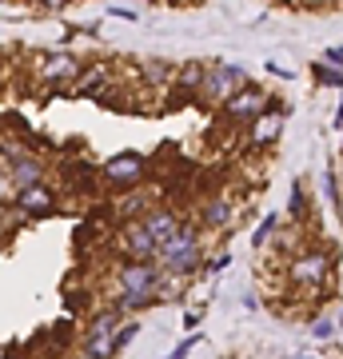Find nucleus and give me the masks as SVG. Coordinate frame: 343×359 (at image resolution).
Masks as SVG:
<instances>
[{
    "label": "nucleus",
    "instance_id": "nucleus-30",
    "mask_svg": "<svg viewBox=\"0 0 343 359\" xmlns=\"http://www.w3.org/2000/svg\"><path fill=\"white\" fill-rule=\"evenodd\" d=\"M300 359H307V355H300Z\"/></svg>",
    "mask_w": 343,
    "mask_h": 359
},
{
    "label": "nucleus",
    "instance_id": "nucleus-6",
    "mask_svg": "<svg viewBox=\"0 0 343 359\" xmlns=\"http://www.w3.org/2000/svg\"><path fill=\"white\" fill-rule=\"evenodd\" d=\"M13 208L16 212H25V216H52L56 208H60V196H56V188H52L48 180L44 184H28V188H16L13 192Z\"/></svg>",
    "mask_w": 343,
    "mask_h": 359
},
{
    "label": "nucleus",
    "instance_id": "nucleus-14",
    "mask_svg": "<svg viewBox=\"0 0 343 359\" xmlns=\"http://www.w3.org/2000/svg\"><path fill=\"white\" fill-rule=\"evenodd\" d=\"M128 323V311H120L116 304H108V308H100V311H92V320H88V327H84V335H96V339H112L120 327Z\"/></svg>",
    "mask_w": 343,
    "mask_h": 359
},
{
    "label": "nucleus",
    "instance_id": "nucleus-15",
    "mask_svg": "<svg viewBox=\"0 0 343 359\" xmlns=\"http://www.w3.org/2000/svg\"><path fill=\"white\" fill-rule=\"evenodd\" d=\"M176 68L172 60H144L140 65V84H148V88H172L176 84Z\"/></svg>",
    "mask_w": 343,
    "mask_h": 359
},
{
    "label": "nucleus",
    "instance_id": "nucleus-8",
    "mask_svg": "<svg viewBox=\"0 0 343 359\" xmlns=\"http://www.w3.org/2000/svg\"><path fill=\"white\" fill-rule=\"evenodd\" d=\"M80 72H84V60L72 56V52H52V56H40V65H36L40 84H72Z\"/></svg>",
    "mask_w": 343,
    "mask_h": 359
},
{
    "label": "nucleus",
    "instance_id": "nucleus-25",
    "mask_svg": "<svg viewBox=\"0 0 343 359\" xmlns=\"http://www.w3.org/2000/svg\"><path fill=\"white\" fill-rule=\"evenodd\" d=\"M328 65H339V68H343V44H339V48H331V52H328Z\"/></svg>",
    "mask_w": 343,
    "mask_h": 359
},
{
    "label": "nucleus",
    "instance_id": "nucleus-24",
    "mask_svg": "<svg viewBox=\"0 0 343 359\" xmlns=\"http://www.w3.org/2000/svg\"><path fill=\"white\" fill-rule=\"evenodd\" d=\"M228 264H231V256H228V252H220V256L212 259V271H220V268H228Z\"/></svg>",
    "mask_w": 343,
    "mask_h": 359
},
{
    "label": "nucleus",
    "instance_id": "nucleus-26",
    "mask_svg": "<svg viewBox=\"0 0 343 359\" xmlns=\"http://www.w3.org/2000/svg\"><path fill=\"white\" fill-rule=\"evenodd\" d=\"M40 4H44V8H64L68 0H40Z\"/></svg>",
    "mask_w": 343,
    "mask_h": 359
},
{
    "label": "nucleus",
    "instance_id": "nucleus-11",
    "mask_svg": "<svg viewBox=\"0 0 343 359\" xmlns=\"http://www.w3.org/2000/svg\"><path fill=\"white\" fill-rule=\"evenodd\" d=\"M144 231H148V236H152L156 244H168V240H172V236H180V228H184V224H188V219L180 216L176 208H168V204H156V208H148V212H144Z\"/></svg>",
    "mask_w": 343,
    "mask_h": 359
},
{
    "label": "nucleus",
    "instance_id": "nucleus-5",
    "mask_svg": "<svg viewBox=\"0 0 343 359\" xmlns=\"http://www.w3.org/2000/svg\"><path fill=\"white\" fill-rule=\"evenodd\" d=\"M144 172H148V156L144 152H120V156H108L100 164V180L112 192H132Z\"/></svg>",
    "mask_w": 343,
    "mask_h": 359
},
{
    "label": "nucleus",
    "instance_id": "nucleus-29",
    "mask_svg": "<svg viewBox=\"0 0 343 359\" xmlns=\"http://www.w3.org/2000/svg\"><path fill=\"white\" fill-rule=\"evenodd\" d=\"M292 4H300V0H292Z\"/></svg>",
    "mask_w": 343,
    "mask_h": 359
},
{
    "label": "nucleus",
    "instance_id": "nucleus-20",
    "mask_svg": "<svg viewBox=\"0 0 343 359\" xmlns=\"http://www.w3.org/2000/svg\"><path fill=\"white\" fill-rule=\"evenodd\" d=\"M276 231H280V216H267L264 224H260V228L252 231V248L260 252L264 244H271V240H276Z\"/></svg>",
    "mask_w": 343,
    "mask_h": 359
},
{
    "label": "nucleus",
    "instance_id": "nucleus-16",
    "mask_svg": "<svg viewBox=\"0 0 343 359\" xmlns=\"http://www.w3.org/2000/svg\"><path fill=\"white\" fill-rule=\"evenodd\" d=\"M104 80H108V65H84V72L68 84V92L72 96H92V92H104L100 88Z\"/></svg>",
    "mask_w": 343,
    "mask_h": 359
},
{
    "label": "nucleus",
    "instance_id": "nucleus-2",
    "mask_svg": "<svg viewBox=\"0 0 343 359\" xmlns=\"http://www.w3.org/2000/svg\"><path fill=\"white\" fill-rule=\"evenodd\" d=\"M116 308L120 311H144L156 304V287H160V268L156 264H140V259H124L116 268Z\"/></svg>",
    "mask_w": 343,
    "mask_h": 359
},
{
    "label": "nucleus",
    "instance_id": "nucleus-3",
    "mask_svg": "<svg viewBox=\"0 0 343 359\" xmlns=\"http://www.w3.org/2000/svg\"><path fill=\"white\" fill-rule=\"evenodd\" d=\"M243 88H248V72H243L240 65H231V60H212V65H208V76H203L200 100L224 108V104Z\"/></svg>",
    "mask_w": 343,
    "mask_h": 359
},
{
    "label": "nucleus",
    "instance_id": "nucleus-31",
    "mask_svg": "<svg viewBox=\"0 0 343 359\" xmlns=\"http://www.w3.org/2000/svg\"><path fill=\"white\" fill-rule=\"evenodd\" d=\"M0 4H4V0H0Z\"/></svg>",
    "mask_w": 343,
    "mask_h": 359
},
{
    "label": "nucleus",
    "instance_id": "nucleus-28",
    "mask_svg": "<svg viewBox=\"0 0 343 359\" xmlns=\"http://www.w3.org/2000/svg\"><path fill=\"white\" fill-rule=\"evenodd\" d=\"M0 68H4V60H0Z\"/></svg>",
    "mask_w": 343,
    "mask_h": 359
},
{
    "label": "nucleus",
    "instance_id": "nucleus-22",
    "mask_svg": "<svg viewBox=\"0 0 343 359\" xmlns=\"http://www.w3.org/2000/svg\"><path fill=\"white\" fill-rule=\"evenodd\" d=\"M335 332H339V323L331 320V316H319V320H311V335H316V339H335Z\"/></svg>",
    "mask_w": 343,
    "mask_h": 359
},
{
    "label": "nucleus",
    "instance_id": "nucleus-10",
    "mask_svg": "<svg viewBox=\"0 0 343 359\" xmlns=\"http://www.w3.org/2000/svg\"><path fill=\"white\" fill-rule=\"evenodd\" d=\"M283 120H288V108L283 104H271L267 112H260L248 124V140L255 144V148H271V144L283 136Z\"/></svg>",
    "mask_w": 343,
    "mask_h": 359
},
{
    "label": "nucleus",
    "instance_id": "nucleus-12",
    "mask_svg": "<svg viewBox=\"0 0 343 359\" xmlns=\"http://www.w3.org/2000/svg\"><path fill=\"white\" fill-rule=\"evenodd\" d=\"M120 244H124V252H128V259H140V264H156V240L144 231V224L140 219H132V224H124L120 228Z\"/></svg>",
    "mask_w": 343,
    "mask_h": 359
},
{
    "label": "nucleus",
    "instance_id": "nucleus-27",
    "mask_svg": "<svg viewBox=\"0 0 343 359\" xmlns=\"http://www.w3.org/2000/svg\"><path fill=\"white\" fill-rule=\"evenodd\" d=\"M339 184H343V168H339Z\"/></svg>",
    "mask_w": 343,
    "mask_h": 359
},
{
    "label": "nucleus",
    "instance_id": "nucleus-1",
    "mask_svg": "<svg viewBox=\"0 0 343 359\" xmlns=\"http://www.w3.org/2000/svg\"><path fill=\"white\" fill-rule=\"evenodd\" d=\"M203 256L208 252H203V240H200V224L188 219L180 228V236H172L168 244L156 248V268L164 276H172V280H188V276H196L203 268Z\"/></svg>",
    "mask_w": 343,
    "mask_h": 359
},
{
    "label": "nucleus",
    "instance_id": "nucleus-19",
    "mask_svg": "<svg viewBox=\"0 0 343 359\" xmlns=\"http://www.w3.org/2000/svg\"><path fill=\"white\" fill-rule=\"evenodd\" d=\"M316 80L323 88H343V68L339 65H328V60H319L316 65Z\"/></svg>",
    "mask_w": 343,
    "mask_h": 359
},
{
    "label": "nucleus",
    "instance_id": "nucleus-17",
    "mask_svg": "<svg viewBox=\"0 0 343 359\" xmlns=\"http://www.w3.org/2000/svg\"><path fill=\"white\" fill-rule=\"evenodd\" d=\"M203 76H208V65H203V60H188V65H180V68H176V84H172V88L196 92V96H200Z\"/></svg>",
    "mask_w": 343,
    "mask_h": 359
},
{
    "label": "nucleus",
    "instance_id": "nucleus-4",
    "mask_svg": "<svg viewBox=\"0 0 343 359\" xmlns=\"http://www.w3.org/2000/svg\"><path fill=\"white\" fill-rule=\"evenodd\" d=\"M331 264H335V244L331 248H300L288 264V276H292L295 287H323L331 276Z\"/></svg>",
    "mask_w": 343,
    "mask_h": 359
},
{
    "label": "nucleus",
    "instance_id": "nucleus-21",
    "mask_svg": "<svg viewBox=\"0 0 343 359\" xmlns=\"http://www.w3.org/2000/svg\"><path fill=\"white\" fill-rule=\"evenodd\" d=\"M136 335H140V323H136V320H128L124 327H120V332L112 335V351H124V347L132 344V339H136Z\"/></svg>",
    "mask_w": 343,
    "mask_h": 359
},
{
    "label": "nucleus",
    "instance_id": "nucleus-13",
    "mask_svg": "<svg viewBox=\"0 0 343 359\" xmlns=\"http://www.w3.org/2000/svg\"><path fill=\"white\" fill-rule=\"evenodd\" d=\"M8 180H13V188H28V184H44V160L36 152H20L13 156L8 164H4Z\"/></svg>",
    "mask_w": 343,
    "mask_h": 359
},
{
    "label": "nucleus",
    "instance_id": "nucleus-7",
    "mask_svg": "<svg viewBox=\"0 0 343 359\" xmlns=\"http://www.w3.org/2000/svg\"><path fill=\"white\" fill-rule=\"evenodd\" d=\"M236 200L231 196H208L200 208H196V224L203 231H228V228H240V219H236Z\"/></svg>",
    "mask_w": 343,
    "mask_h": 359
},
{
    "label": "nucleus",
    "instance_id": "nucleus-23",
    "mask_svg": "<svg viewBox=\"0 0 343 359\" xmlns=\"http://www.w3.org/2000/svg\"><path fill=\"white\" fill-rule=\"evenodd\" d=\"M196 344H200V335L191 332L188 339H184V344H180L176 351H172V355H164V359H188V355H191V347H196Z\"/></svg>",
    "mask_w": 343,
    "mask_h": 359
},
{
    "label": "nucleus",
    "instance_id": "nucleus-18",
    "mask_svg": "<svg viewBox=\"0 0 343 359\" xmlns=\"http://www.w3.org/2000/svg\"><path fill=\"white\" fill-rule=\"evenodd\" d=\"M288 216H292V224H304L307 216H311V208H307V188L295 180L292 188V204H288Z\"/></svg>",
    "mask_w": 343,
    "mask_h": 359
},
{
    "label": "nucleus",
    "instance_id": "nucleus-9",
    "mask_svg": "<svg viewBox=\"0 0 343 359\" xmlns=\"http://www.w3.org/2000/svg\"><path fill=\"white\" fill-rule=\"evenodd\" d=\"M271 108V100H267L264 88H255V84H248L243 92H236L228 104H224V116L228 120H236V124H252L260 112H267Z\"/></svg>",
    "mask_w": 343,
    "mask_h": 359
}]
</instances>
